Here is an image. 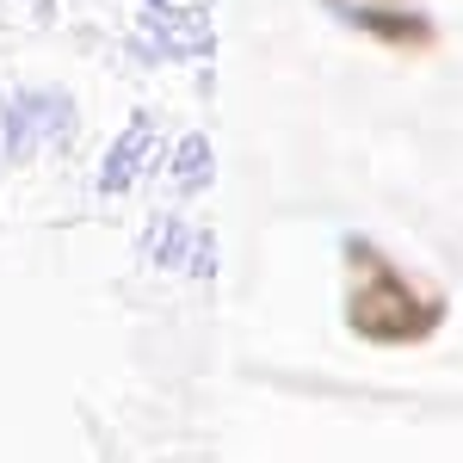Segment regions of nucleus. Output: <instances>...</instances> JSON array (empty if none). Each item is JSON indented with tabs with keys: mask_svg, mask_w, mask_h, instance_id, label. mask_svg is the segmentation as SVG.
<instances>
[{
	"mask_svg": "<svg viewBox=\"0 0 463 463\" xmlns=\"http://www.w3.org/2000/svg\"><path fill=\"white\" fill-rule=\"evenodd\" d=\"M353 321L364 327V334H420V327H432V303H420V297L377 260L371 272H358Z\"/></svg>",
	"mask_w": 463,
	"mask_h": 463,
	"instance_id": "obj_1",
	"label": "nucleus"
}]
</instances>
